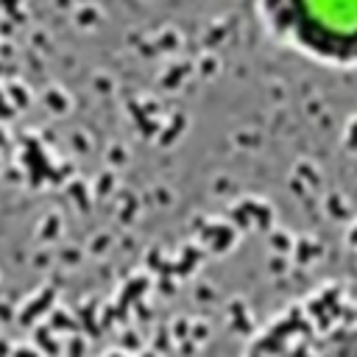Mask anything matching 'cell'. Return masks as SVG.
Instances as JSON below:
<instances>
[{
    "label": "cell",
    "instance_id": "6da1fadb",
    "mask_svg": "<svg viewBox=\"0 0 357 357\" xmlns=\"http://www.w3.org/2000/svg\"><path fill=\"white\" fill-rule=\"evenodd\" d=\"M262 33L329 70H357V0H254Z\"/></svg>",
    "mask_w": 357,
    "mask_h": 357
}]
</instances>
